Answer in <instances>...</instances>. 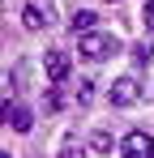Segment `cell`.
I'll return each instance as SVG.
<instances>
[{"label": "cell", "instance_id": "7c38bea8", "mask_svg": "<svg viewBox=\"0 0 154 158\" xmlns=\"http://www.w3.org/2000/svg\"><path fill=\"white\" fill-rule=\"evenodd\" d=\"M141 17H146V26L154 30V0H146V13H141Z\"/></svg>", "mask_w": 154, "mask_h": 158}, {"label": "cell", "instance_id": "4fadbf2b", "mask_svg": "<svg viewBox=\"0 0 154 158\" xmlns=\"http://www.w3.org/2000/svg\"><path fill=\"white\" fill-rule=\"evenodd\" d=\"M0 158H13V154H0Z\"/></svg>", "mask_w": 154, "mask_h": 158}, {"label": "cell", "instance_id": "6da1fadb", "mask_svg": "<svg viewBox=\"0 0 154 158\" xmlns=\"http://www.w3.org/2000/svg\"><path fill=\"white\" fill-rule=\"evenodd\" d=\"M116 52H120V39H116V34H99V30H90V34L77 39V56H86V60H111Z\"/></svg>", "mask_w": 154, "mask_h": 158}, {"label": "cell", "instance_id": "277c9868", "mask_svg": "<svg viewBox=\"0 0 154 158\" xmlns=\"http://www.w3.org/2000/svg\"><path fill=\"white\" fill-rule=\"evenodd\" d=\"M69 69H73V60H69L64 52H56V47H51V52L43 56V73H47V81H56V85L69 77Z\"/></svg>", "mask_w": 154, "mask_h": 158}, {"label": "cell", "instance_id": "3957f363", "mask_svg": "<svg viewBox=\"0 0 154 158\" xmlns=\"http://www.w3.org/2000/svg\"><path fill=\"white\" fill-rule=\"evenodd\" d=\"M137 94H141L137 77H116V81H111V90H107V98H111L116 107H133V103H137Z\"/></svg>", "mask_w": 154, "mask_h": 158}, {"label": "cell", "instance_id": "30bf717a", "mask_svg": "<svg viewBox=\"0 0 154 158\" xmlns=\"http://www.w3.org/2000/svg\"><path fill=\"white\" fill-rule=\"evenodd\" d=\"M133 60H137V64H150V43H137V47H133Z\"/></svg>", "mask_w": 154, "mask_h": 158}, {"label": "cell", "instance_id": "ba28073f", "mask_svg": "<svg viewBox=\"0 0 154 158\" xmlns=\"http://www.w3.org/2000/svg\"><path fill=\"white\" fill-rule=\"evenodd\" d=\"M90 150H94V154H111V150H116V137H111V132H94V137H90Z\"/></svg>", "mask_w": 154, "mask_h": 158}, {"label": "cell", "instance_id": "9c48e42d", "mask_svg": "<svg viewBox=\"0 0 154 158\" xmlns=\"http://www.w3.org/2000/svg\"><path fill=\"white\" fill-rule=\"evenodd\" d=\"M77 103H81V107L94 103V81H81V85H77Z\"/></svg>", "mask_w": 154, "mask_h": 158}, {"label": "cell", "instance_id": "8992f818", "mask_svg": "<svg viewBox=\"0 0 154 158\" xmlns=\"http://www.w3.org/2000/svg\"><path fill=\"white\" fill-rule=\"evenodd\" d=\"M4 115H9V128H17V132H30V124H34V111L26 103H9Z\"/></svg>", "mask_w": 154, "mask_h": 158}, {"label": "cell", "instance_id": "5b68a950", "mask_svg": "<svg viewBox=\"0 0 154 158\" xmlns=\"http://www.w3.org/2000/svg\"><path fill=\"white\" fill-rule=\"evenodd\" d=\"M22 22H26V30H47L51 26V9L39 4V0H30V4L22 9Z\"/></svg>", "mask_w": 154, "mask_h": 158}, {"label": "cell", "instance_id": "52a82bcc", "mask_svg": "<svg viewBox=\"0 0 154 158\" xmlns=\"http://www.w3.org/2000/svg\"><path fill=\"white\" fill-rule=\"evenodd\" d=\"M94 22H99V13H90V9H77V13H73V22H69V26H73L77 34H90V30H94Z\"/></svg>", "mask_w": 154, "mask_h": 158}, {"label": "cell", "instance_id": "8fae6325", "mask_svg": "<svg viewBox=\"0 0 154 158\" xmlns=\"http://www.w3.org/2000/svg\"><path fill=\"white\" fill-rule=\"evenodd\" d=\"M60 158H81V145H77V141H64V154Z\"/></svg>", "mask_w": 154, "mask_h": 158}, {"label": "cell", "instance_id": "7a4b0ae2", "mask_svg": "<svg viewBox=\"0 0 154 158\" xmlns=\"http://www.w3.org/2000/svg\"><path fill=\"white\" fill-rule=\"evenodd\" d=\"M120 154L124 158H154V137L141 132V128H133L124 141H120Z\"/></svg>", "mask_w": 154, "mask_h": 158}]
</instances>
